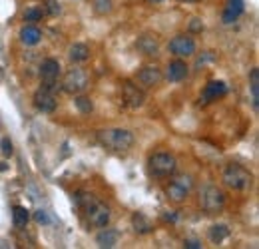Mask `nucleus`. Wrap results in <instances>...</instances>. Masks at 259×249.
I'll use <instances>...</instances> for the list:
<instances>
[{"instance_id": "nucleus-1", "label": "nucleus", "mask_w": 259, "mask_h": 249, "mask_svg": "<svg viewBox=\"0 0 259 249\" xmlns=\"http://www.w3.org/2000/svg\"><path fill=\"white\" fill-rule=\"evenodd\" d=\"M98 142L100 146H104L110 152H128L130 148L134 146L136 138L130 130L124 128H108L98 132Z\"/></svg>"}, {"instance_id": "nucleus-2", "label": "nucleus", "mask_w": 259, "mask_h": 249, "mask_svg": "<svg viewBox=\"0 0 259 249\" xmlns=\"http://www.w3.org/2000/svg\"><path fill=\"white\" fill-rule=\"evenodd\" d=\"M224 184L229 189H235V191H245L249 189L253 184V176L249 170H245L243 165H237V163H229L224 170V176H222Z\"/></svg>"}, {"instance_id": "nucleus-3", "label": "nucleus", "mask_w": 259, "mask_h": 249, "mask_svg": "<svg viewBox=\"0 0 259 249\" xmlns=\"http://www.w3.org/2000/svg\"><path fill=\"white\" fill-rule=\"evenodd\" d=\"M178 170V159L169 152H158L148 159V172L154 178H169Z\"/></svg>"}, {"instance_id": "nucleus-4", "label": "nucleus", "mask_w": 259, "mask_h": 249, "mask_svg": "<svg viewBox=\"0 0 259 249\" xmlns=\"http://www.w3.org/2000/svg\"><path fill=\"white\" fill-rule=\"evenodd\" d=\"M199 205L207 214H218L226 205V193L218 186H203L199 191Z\"/></svg>"}, {"instance_id": "nucleus-5", "label": "nucleus", "mask_w": 259, "mask_h": 249, "mask_svg": "<svg viewBox=\"0 0 259 249\" xmlns=\"http://www.w3.org/2000/svg\"><path fill=\"white\" fill-rule=\"evenodd\" d=\"M56 90L58 86L56 84H42L32 96L34 108L42 114H52L58 106V100H56Z\"/></svg>"}, {"instance_id": "nucleus-6", "label": "nucleus", "mask_w": 259, "mask_h": 249, "mask_svg": "<svg viewBox=\"0 0 259 249\" xmlns=\"http://www.w3.org/2000/svg\"><path fill=\"white\" fill-rule=\"evenodd\" d=\"M192 187H194V178L188 176V174H182V176H176V178L165 186V195H167L169 201L182 203V201L188 199Z\"/></svg>"}, {"instance_id": "nucleus-7", "label": "nucleus", "mask_w": 259, "mask_h": 249, "mask_svg": "<svg viewBox=\"0 0 259 249\" xmlns=\"http://www.w3.org/2000/svg\"><path fill=\"white\" fill-rule=\"evenodd\" d=\"M88 86H90V76L86 74L84 68H72L62 78V90L66 94H72V96L82 94Z\"/></svg>"}, {"instance_id": "nucleus-8", "label": "nucleus", "mask_w": 259, "mask_h": 249, "mask_svg": "<svg viewBox=\"0 0 259 249\" xmlns=\"http://www.w3.org/2000/svg\"><path fill=\"white\" fill-rule=\"evenodd\" d=\"M86 221H88V225L90 227H96V229H102V227H108V223H110V218H112V212H110V208L106 205V203H102V201H94L86 212Z\"/></svg>"}, {"instance_id": "nucleus-9", "label": "nucleus", "mask_w": 259, "mask_h": 249, "mask_svg": "<svg viewBox=\"0 0 259 249\" xmlns=\"http://www.w3.org/2000/svg\"><path fill=\"white\" fill-rule=\"evenodd\" d=\"M167 48H169V52H171L174 56H178V58H190V56L195 54V42H194V38L188 36V34H178V36H174V38L169 40Z\"/></svg>"}, {"instance_id": "nucleus-10", "label": "nucleus", "mask_w": 259, "mask_h": 249, "mask_svg": "<svg viewBox=\"0 0 259 249\" xmlns=\"http://www.w3.org/2000/svg\"><path fill=\"white\" fill-rule=\"evenodd\" d=\"M122 100H124V104H126L128 108L136 110V108H142V106H144L146 94H144L142 88L134 86L132 82H124V86H122Z\"/></svg>"}, {"instance_id": "nucleus-11", "label": "nucleus", "mask_w": 259, "mask_h": 249, "mask_svg": "<svg viewBox=\"0 0 259 249\" xmlns=\"http://www.w3.org/2000/svg\"><path fill=\"white\" fill-rule=\"evenodd\" d=\"M136 78L144 88H154V86H158L162 82L163 74L158 66H144V68H140Z\"/></svg>"}, {"instance_id": "nucleus-12", "label": "nucleus", "mask_w": 259, "mask_h": 249, "mask_svg": "<svg viewBox=\"0 0 259 249\" xmlns=\"http://www.w3.org/2000/svg\"><path fill=\"white\" fill-rule=\"evenodd\" d=\"M188 72H190L188 64L184 62L182 58H176L165 68V80L167 82H184L188 78Z\"/></svg>"}, {"instance_id": "nucleus-13", "label": "nucleus", "mask_w": 259, "mask_h": 249, "mask_svg": "<svg viewBox=\"0 0 259 249\" xmlns=\"http://www.w3.org/2000/svg\"><path fill=\"white\" fill-rule=\"evenodd\" d=\"M60 62L54 60V58H48L44 60L40 66V78H42V84H56L58 78H60Z\"/></svg>"}, {"instance_id": "nucleus-14", "label": "nucleus", "mask_w": 259, "mask_h": 249, "mask_svg": "<svg viewBox=\"0 0 259 249\" xmlns=\"http://www.w3.org/2000/svg\"><path fill=\"white\" fill-rule=\"evenodd\" d=\"M226 92H227L226 82H222V80H213V82H209V84L203 88V92H201V100H199V102H203V104L218 102V98L226 96Z\"/></svg>"}, {"instance_id": "nucleus-15", "label": "nucleus", "mask_w": 259, "mask_h": 249, "mask_svg": "<svg viewBox=\"0 0 259 249\" xmlns=\"http://www.w3.org/2000/svg\"><path fill=\"white\" fill-rule=\"evenodd\" d=\"M136 48H138L144 56H156V54H158V48H160V40H158V36H154V34H144V36L138 38Z\"/></svg>"}, {"instance_id": "nucleus-16", "label": "nucleus", "mask_w": 259, "mask_h": 249, "mask_svg": "<svg viewBox=\"0 0 259 249\" xmlns=\"http://www.w3.org/2000/svg\"><path fill=\"white\" fill-rule=\"evenodd\" d=\"M243 8H245V0H227L226 10H224V22L233 24L243 14Z\"/></svg>"}, {"instance_id": "nucleus-17", "label": "nucleus", "mask_w": 259, "mask_h": 249, "mask_svg": "<svg viewBox=\"0 0 259 249\" xmlns=\"http://www.w3.org/2000/svg\"><path fill=\"white\" fill-rule=\"evenodd\" d=\"M68 58H70L74 64L86 62V60L90 58V48H88L86 44H82V42L72 44V46H70V50H68Z\"/></svg>"}, {"instance_id": "nucleus-18", "label": "nucleus", "mask_w": 259, "mask_h": 249, "mask_svg": "<svg viewBox=\"0 0 259 249\" xmlns=\"http://www.w3.org/2000/svg\"><path fill=\"white\" fill-rule=\"evenodd\" d=\"M20 40H22V44H26V46H36V44L42 40V32H40L38 26L28 24V26H24V28L20 30Z\"/></svg>"}, {"instance_id": "nucleus-19", "label": "nucleus", "mask_w": 259, "mask_h": 249, "mask_svg": "<svg viewBox=\"0 0 259 249\" xmlns=\"http://www.w3.org/2000/svg\"><path fill=\"white\" fill-rule=\"evenodd\" d=\"M118 239H120V233L116 229H104L102 227V231L96 235V243L100 247H114L118 243Z\"/></svg>"}, {"instance_id": "nucleus-20", "label": "nucleus", "mask_w": 259, "mask_h": 249, "mask_svg": "<svg viewBox=\"0 0 259 249\" xmlns=\"http://www.w3.org/2000/svg\"><path fill=\"white\" fill-rule=\"evenodd\" d=\"M227 235H229V227L226 223H218V225L209 227V241L211 243H222Z\"/></svg>"}, {"instance_id": "nucleus-21", "label": "nucleus", "mask_w": 259, "mask_h": 249, "mask_svg": "<svg viewBox=\"0 0 259 249\" xmlns=\"http://www.w3.org/2000/svg\"><path fill=\"white\" fill-rule=\"evenodd\" d=\"M12 221H14L16 227H26V223L30 221V212L26 208H22V205H14V210H12Z\"/></svg>"}, {"instance_id": "nucleus-22", "label": "nucleus", "mask_w": 259, "mask_h": 249, "mask_svg": "<svg viewBox=\"0 0 259 249\" xmlns=\"http://www.w3.org/2000/svg\"><path fill=\"white\" fill-rule=\"evenodd\" d=\"M74 201H76V205H78L80 210H84V212H86V210L96 201V197H94L92 193H88V191H78V193H76V197H74Z\"/></svg>"}, {"instance_id": "nucleus-23", "label": "nucleus", "mask_w": 259, "mask_h": 249, "mask_svg": "<svg viewBox=\"0 0 259 249\" xmlns=\"http://www.w3.org/2000/svg\"><path fill=\"white\" fill-rule=\"evenodd\" d=\"M132 223H134L136 231H140V233H148V231H152V223H150V219L146 218V216H142V214H136V216L132 218Z\"/></svg>"}, {"instance_id": "nucleus-24", "label": "nucleus", "mask_w": 259, "mask_h": 249, "mask_svg": "<svg viewBox=\"0 0 259 249\" xmlns=\"http://www.w3.org/2000/svg\"><path fill=\"white\" fill-rule=\"evenodd\" d=\"M92 8H94V12H96V14L106 16V14H110V12H112L114 2H112V0H92Z\"/></svg>"}, {"instance_id": "nucleus-25", "label": "nucleus", "mask_w": 259, "mask_h": 249, "mask_svg": "<svg viewBox=\"0 0 259 249\" xmlns=\"http://www.w3.org/2000/svg\"><path fill=\"white\" fill-rule=\"evenodd\" d=\"M74 104H76V108H78L80 114H90L94 110V104H92V100L88 96H80L78 94V98L74 100Z\"/></svg>"}, {"instance_id": "nucleus-26", "label": "nucleus", "mask_w": 259, "mask_h": 249, "mask_svg": "<svg viewBox=\"0 0 259 249\" xmlns=\"http://www.w3.org/2000/svg\"><path fill=\"white\" fill-rule=\"evenodd\" d=\"M42 16H44V8L42 6H30L24 12V20L26 22H38V20H42Z\"/></svg>"}, {"instance_id": "nucleus-27", "label": "nucleus", "mask_w": 259, "mask_h": 249, "mask_svg": "<svg viewBox=\"0 0 259 249\" xmlns=\"http://www.w3.org/2000/svg\"><path fill=\"white\" fill-rule=\"evenodd\" d=\"M249 80H251V94H253V106L257 108V102H259V70H257V68H253V70H251V76H249Z\"/></svg>"}, {"instance_id": "nucleus-28", "label": "nucleus", "mask_w": 259, "mask_h": 249, "mask_svg": "<svg viewBox=\"0 0 259 249\" xmlns=\"http://www.w3.org/2000/svg\"><path fill=\"white\" fill-rule=\"evenodd\" d=\"M44 12L50 14V16H58V14H60V4H58V0H46V2H44Z\"/></svg>"}, {"instance_id": "nucleus-29", "label": "nucleus", "mask_w": 259, "mask_h": 249, "mask_svg": "<svg viewBox=\"0 0 259 249\" xmlns=\"http://www.w3.org/2000/svg\"><path fill=\"white\" fill-rule=\"evenodd\" d=\"M0 150H2V156L4 157H10L14 154V146H12L10 138H4V140L0 142Z\"/></svg>"}, {"instance_id": "nucleus-30", "label": "nucleus", "mask_w": 259, "mask_h": 249, "mask_svg": "<svg viewBox=\"0 0 259 249\" xmlns=\"http://www.w3.org/2000/svg\"><path fill=\"white\" fill-rule=\"evenodd\" d=\"M184 245H186V249H201V243L197 239H186Z\"/></svg>"}, {"instance_id": "nucleus-31", "label": "nucleus", "mask_w": 259, "mask_h": 249, "mask_svg": "<svg viewBox=\"0 0 259 249\" xmlns=\"http://www.w3.org/2000/svg\"><path fill=\"white\" fill-rule=\"evenodd\" d=\"M34 218H36L38 223H48V216H46L44 212H36V216H34Z\"/></svg>"}, {"instance_id": "nucleus-32", "label": "nucleus", "mask_w": 259, "mask_h": 249, "mask_svg": "<svg viewBox=\"0 0 259 249\" xmlns=\"http://www.w3.org/2000/svg\"><path fill=\"white\" fill-rule=\"evenodd\" d=\"M192 30H195V32L203 30V24H195V20H194V22H192Z\"/></svg>"}, {"instance_id": "nucleus-33", "label": "nucleus", "mask_w": 259, "mask_h": 249, "mask_svg": "<svg viewBox=\"0 0 259 249\" xmlns=\"http://www.w3.org/2000/svg\"><path fill=\"white\" fill-rule=\"evenodd\" d=\"M182 2H199V0H182Z\"/></svg>"}, {"instance_id": "nucleus-34", "label": "nucleus", "mask_w": 259, "mask_h": 249, "mask_svg": "<svg viewBox=\"0 0 259 249\" xmlns=\"http://www.w3.org/2000/svg\"><path fill=\"white\" fill-rule=\"evenodd\" d=\"M148 2H154L156 4V2H162V0H148Z\"/></svg>"}]
</instances>
